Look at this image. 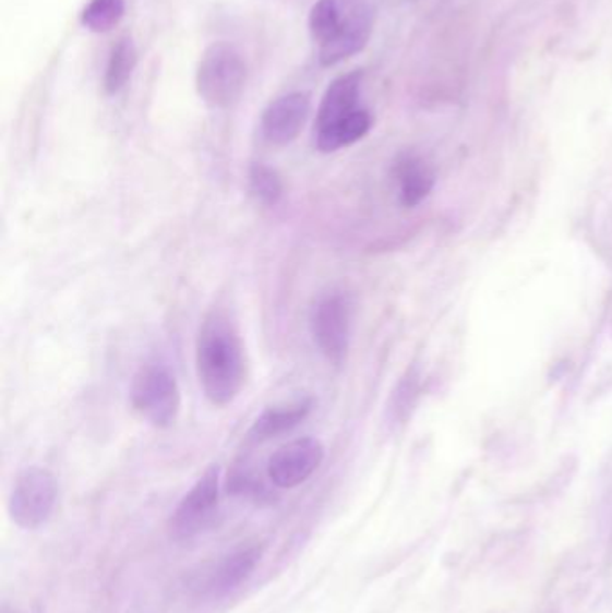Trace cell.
I'll return each instance as SVG.
<instances>
[{
	"instance_id": "6da1fadb",
	"label": "cell",
	"mask_w": 612,
	"mask_h": 613,
	"mask_svg": "<svg viewBox=\"0 0 612 613\" xmlns=\"http://www.w3.org/2000/svg\"><path fill=\"white\" fill-rule=\"evenodd\" d=\"M196 372L213 406H228L239 397L247 377L244 347L238 323L225 309H214L197 334Z\"/></svg>"
},
{
	"instance_id": "7a4b0ae2",
	"label": "cell",
	"mask_w": 612,
	"mask_h": 613,
	"mask_svg": "<svg viewBox=\"0 0 612 613\" xmlns=\"http://www.w3.org/2000/svg\"><path fill=\"white\" fill-rule=\"evenodd\" d=\"M370 0H316L309 11V35L322 65H336L363 51L374 29Z\"/></svg>"
},
{
	"instance_id": "3957f363",
	"label": "cell",
	"mask_w": 612,
	"mask_h": 613,
	"mask_svg": "<svg viewBox=\"0 0 612 613\" xmlns=\"http://www.w3.org/2000/svg\"><path fill=\"white\" fill-rule=\"evenodd\" d=\"M372 128L369 110L361 106V74L350 72L331 83L320 101L314 122V144L320 153H336L360 142Z\"/></svg>"
},
{
	"instance_id": "277c9868",
	"label": "cell",
	"mask_w": 612,
	"mask_h": 613,
	"mask_svg": "<svg viewBox=\"0 0 612 613\" xmlns=\"http://www.w3.org/2000/svg\"><path fill=\"white\" fill-rule=\"evenodd\" d=\"M247 76V63L236 47L223 41L213 44L197 63V96L211 108H230L243 94Z\"/></svg>"
},
{
	"instance_id": "5b68a950",
	"label": "cell",
	"mask_w": 612,
	"mask_h": 613,
	"mask_svg": "<svg viewBox=\"0 0 612 613\" xmlns=\"http://www.w3.org/2000/svg\"><path fill=\"white\" fill-rule=\"evenodd\" d=\"M130 398L133 409L158 429L171 428L182 408L177 377L160 364L142 368L133 378Z\"/></svg>"
},
{
	"instance_id": "8992f818",
	"label": "cell",
	"mask_w": 612,
	"mask_h": 613,
	"mask_svg": "<svg viewBox=\"0 0 612 613\" xmlns=\"http://www.w3.org/2000/svg\"><path fill=\"white\" fill-rule=\"evenodd\" d=\"M352 333V302L341 291L327 292L311 311V334L320 352L339 366L347 359Z\"/></svg>"
},
{
	"instance_id": "52a82bcc",
	"label": "cell",
	"mask_w": 612,
	"mask_h": 613,
	"mask_svg": "<svg viewBox=\"0 0 612 613\" xmlns=\"http://www.w3.org/2000/svg\"><path fill=\"white\" fill-rule=\"evenodd\" d=\"M58 498L55 476L41 467H31L16 478L11 490L10 515L16 526L36 529L51 518Z\"/></svg>"
},
{
	"instance_id": "ba28073f",
	"label": "cell",
	"mask_w": 612,
	"mask_h": 613,
	"mask_svg": "<svg viewBox=\"0 0 612 613\" xmlns=\"http://www.w3.org/2000/svg\"><path fill=\"white\" fill-rule=\"evenodd\" d=\"M219 479H221V470L218 465H213L185 493V497L178 504L169 522L172 537L177 540H189L207 528L218 508Z\"/></svg>"
},
{
	"instance_id": "9c48e42d",
	"label": "cell",
	"mask_w": 612,
	"mask_h": 613,
	"mask_svg": "<svg viewBox=\"0 0 612 613\" xmlns=\"http://www.w3.org/2000/svg\"><path fill=\"white\" fill-rule=\"evenodd\" d=\"M324 445L316 437H299L275 450L268 461V478L275 486L305 483L324 461Z\"/></svg>"
},
{
	"instance_id": "30bf717a",
	"label": "cell",
	"mask_w": 612,
	"mask_h": 613,
	"mask_svg": "<svg viewBox=\"0 0 612 613\" xmlns=\"http://www.w3.org/2000/svg\"><path fill=\"white\" fill-rule=\"evenodd\" d=\"M311 111L305 92H291L269 103L261 117V133L272 146H288L300 135Z\"/></svg>"
},
{
	"instance_id": "8fae6325",
	"label": "cell",
	"mask_w": 612,
	"mask_h": 613,
	"mask_svg": "<svg viewBox=\"0 0 612 613\" xmlns=\"http://www.w3.org/2000/svg\"><path fill=\"white\" fill-rule=\"evenodd\" d=\"M395 181L399 185L400 203L405 206H417L424 202L435 185V175L430 166L417 156H403L395 164Z\"/></svg>"
},
{
	"instance_id": "7c38bea8",
	"label": "cell",
	"mask_w": 612,
	"mask_h": 613,
	"mask_svg": "<svg viewBox=\"0 0 612 613\" xmlns=\"http://www.w3.org/2000/svg\"><path fill=\"white\" fill-rule=\"evenodd\" d=\"M311 409H313V400H299V402L289 404V406L268 408L253 422L252 429H250V437L255 442H266L272 437L289 433L304 422Z\"/></svg>"
},
{
	"instance_id": "4fadbf2b",
	"label": "cell",
	"mask_w": 612,
	"mask_h": 613,
	"mask_svg": "<svg viewBox=\"0 0 612 613\" xmlns=\"http://www.w3.org/2000/svg\"><path fill=\"white\" fill-rule=\"evenodd\" d=\"M261 553H263L261 548L253 545V548L239 549L223 560L208 584L211 592L214 596H225L247 581L250 574L253 573V568L257 567V563L261 562Z\"/></svg>"
},
{
	"instance_id": "5bb4252c",
	"label": "cell",
	"mask_w": 612,
	"mask_h": 613,
	"mask_svg": "<svg viewBox=\"0 0 612 613\" xmlns=\"http://www.w3.org/2000/svg\"><path fill=\"white\" fill-rule=\"evenodd\" d=\"M137 67V47L132 38H121L111 49L108 58L107 72H105V91L113 96L121 92L132 80L133 71Z\"/></svg>"
},
{
	"instance_id": "9a60e30c",
	"label": "cell",
	"mask_w": 612,
	"mask_h": 613,
	"mask_svg": "<svg viewBox=\"0 0 612 613\" xmlns=\"http://www.w3.org/2000/svg\"><path fill=\"white\" fill-rule=\"evenodd\" d=\"M124 0H91L82 11V24L92 33H108L122 21Z\"/></svg>"
},
{
	"instance_id": "2e32d148",
	"label": "cell",
	"mask_w": 612,
	"mask_h": 613,
	"mask_svg": "<svg viewBox=\"0 0 612 613\" xmlns=\"http://www.w3.org/2000/svg\"><path fill=\"white\" fill-rule=\"evenodd\" d=\"M250 191L263 205L274 206L283 197V180L272 167L264 166V164H253L250 167Z\"/></svg>"
}]
</instances>
